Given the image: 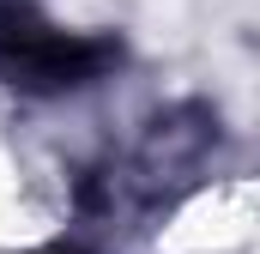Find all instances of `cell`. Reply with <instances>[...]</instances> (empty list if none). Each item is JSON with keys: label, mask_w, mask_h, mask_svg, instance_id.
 Instances as JSON below:
<instances>
[{"label": "cell", "mask_w": 260, "mask_h": 254, "mask_svg": "<svg viewBox=\"0 0 260 254\" xmlns=\"http://www.w3.org/2000/svg\"><path fill=\"white\" fill-rule=\"evenodd\" d=\"M121 61L109 37L61 30L37 0H0V85L24 97H61L91 85L97 73Z\"/></svg>", "instance_id": "cell-1"}, {"label": "cell", "mask_w": 260, "mask_h": 254, "mask_svg": "<svg viewBox=\"0 0 260 254\" xmlns=\"http://www.w3.org/2000/svg\"><path fill=\"white\" fill-rule=\"evenodd\" d=\"M43 254H91L85 242H55V248H43Z\"/></svg>", "instance_id": "cell-2"}]
</instances>
